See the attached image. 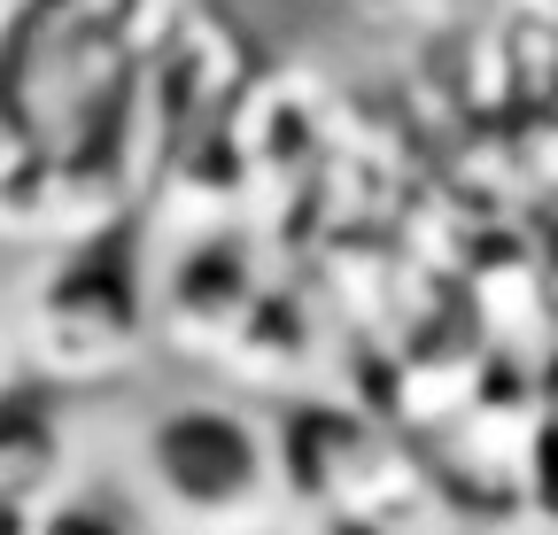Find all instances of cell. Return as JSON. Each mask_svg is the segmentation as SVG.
Returning a JSON list of instances; mask_svg holds the SVG:
<instances>
[{
	"label": "cell",
	"mask_w": 558,
	"mask_h": 535,
	"mask_svg": "<svg viewBox=\"0 0 558 535\" xmlns=\"http://www.w3.org/2000/svg\"><path fill=\"white\" fill-rule=\"evenodd\" d=\"M279 435V489L311 527H380V535H458L435 497L411 435L388 427L357 396L295 388L271 412Z\"/></svg>",
	"instance_id": "1"
},
{
	"label": "cell",
	"mask_w": 558,
	"mask_h": 535,
	"mask_svg": "<svg viewBox=\"0 0 558 535\" xmlns=\"http://www.w3.org/2000/svg\"><path fill=\"white\" fill-rule=\"evenodd\" d=\"M9 326H16L24 380H39L54 396L124 380L140 365V350L156 342V264L140 248V233L109 226L94 241L47 248Z\"/></svg>",
	"instance_id": "2"
},
{
	"label": "cell",
	"mask_w": 558,
	"mask_h": 535,
	"mask_svg": "<svg viewBox=\"0 0 558 535\" xmlns=\"http://www.w3.org/2000/svg\"><path fill=\"white\" fill-rule=\"evenodd\" d=\"M132 482L156 520L186 535H233L288 512L271 412L248 396H163L132 435Z\"/></svg>",
	"instance_id": "3"
},
{
	"label": "cell",
	"mask_w": 558,
	"mask_h": 535,
	"mask_svg": "<svg viewBox=\"0 0 558 535\" xmlns=\"http://www.w3.org/2000/svg\"><path fill=\"white\" fill-rule=\"evenodd\" d=\"M264 295H271V280L256 272V248L241 226L186 233V248L156 272V333L171 350L233 357L248 318L264 311Z\"/></svg>",
	"instance_id": "4"
},
{
	"label": "cell",
	"mask_w": 558,
	"mask_h": 535,
	"mask_svg": "<svg viewBox=\"0 0 558 535\" xmlns=\"http://www.w3.org/2000/svg\"><path fill=\"white\" fill-rule=\"evenodd\" d=\"M78 420L70 396L16 380L0 388V535H32L70 489H78Z\"/></svg>",
	"instance_id": "5"
},
{
	"label": "cell",
	"mask_w": 558,
	"mask_h": 535,
	"mask_svg": "<svg viewBox=\"0 0 558 535\" xmlns=\"http://www.w3.org/2000/svg\"><path fill=\"white\" fill-rule=\"evenodd\" d=\"M32 535H148L140 527V504L124 497V489H109V482H78Z\"/></svg>",
	"instance_id": "6"
},
{
	"label": "cell",
	"mask_w": 558,
	"mask_h": 535,
	"mask_svg": "<svg viewBox=\"0 0 558 535\" xmlns=\"http://www.w3.org/2000/svg\"><path fill=\"white\" fill-rule=\"evenodd\" d=\"M535 512L558 520V427H543V450H535Z\"/></svg>",
	"instance_id": "7"
},
{
	"label": "cell",
	"mask_w": 558,
	"mask_h": 535,
	"mask_svg": "<svg viewBox=\"0 0 558 535\" xmlns=\"http://www.w3.org/2000/svg\"><path fill=\"white\" fill-rule=\"evenodd\" d=\"M535 288H543V311H550V333H558V218H550V233L535 248Z\"/></svg>",
	"instance_id": "8"
},
{
	"label": "cell",
	"mask_w": 558,
	"mask_h": 535,
	"mask_svg": "<svg viewBox=\"0 0 558 535\" xmlns=\"http://www.w3.org/2000/svg\"><path fill=\"white\" fill-rule=\"evenodd\" d=\"M465 535H558V520H543V512H512V520H481V527H465Z\"/></svg>",
	"instance_id": "9"
},
{
	"label": "cell",
	"mask_w": 558,
	"mask_h": 535,
	"mask_svg": "<svg viewBox=\"0 0 558 535\" xmlns=\"http://www.w3.org/2000/svg\"><path fill=\"white\" fill-rule=\"evenodd\" d=\"M24 380V365H16V326H9V311H0V388H16Z\"/></svg>",
	"instance_id": "10"
},
{
	"label": "cell",
	"mask_w": 558,
	"mask_h": 535,
	"mask_svg": "<svg viewBox=\"0 0 558 535\" xmlns=\"http://www.w3.org/2000/svg\"><path fill=\"white\" fill-rule=\"evenodd\" d=\"M233 535H311V527H288V520H264V527H233Z\"/></svg>",
	"instance_id": "11"
}]
</instances>
